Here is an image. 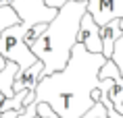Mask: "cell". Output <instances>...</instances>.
Segmentation results:
<instances>
[{
  "mask_svg": "<svg viewBox=\"0 0 123 118\" xmlns=\"http://www.w3.org/2000/svg\"><path fill=\"white\" fill-rule=\"evenodd\" d=\"M106 60L104 54L90 52L77 41L63 71L40 77L33 102L48 104L58 118H84L96 106L92 97L94 89H102L109 95L117 87L115 79H100V68Z\"/></svg>",
  "mask_w": 123,
  "mask_h": 118,
  "instance_id": "cell-1",
  "label": "cell"
},
{
  "mask_svg": "<svg viewBox=\"0 0 123 118\" xmlns=\"http://www.w3.org/2000/svg\"><path fill=\"white\" fill-rule=\"evenodd\" d=\"M88 13V0H71L58 8V15L46 25V29L33 39L29 48L42 60L44 75H52L63 71L73 54L77 44V33L81 27V19Z\"/></svg>",
  "mask_w": 123,
  "mask_h": 118,
  "instance_id": "cell-2",
  "label": "cell"
},
{
  "mask_svg": "<svg viewBox=\"0 0 123 118\" xmlns=\"http://www.w3.org/2000/svg\"><path fill=\"white\" fill-rule=\"evenodd\" d=\"M29 27L31 25H27V23H17V25L8 27L6 31H2L0 35V54L6 60H13L19 64V75H23L29 66L38 62V56L31 52V48L25 41Z\"/></svg>",
  "mask_w": 123,
  "mask_h": 118,
  "instance_id": "cell-3",
  "label": "cell"
},
{
  "mask_svg": "<svg viewBox=\"0 0 123 118\" xmlns=\"http://www.w3.org/2000/svg\"><path fill=\"white\" fill-rule=\"evenodd\" d=\"M11 6L17 10L21 23L38 25V23H50L58 15V8L48 6L46 0H13Z\"/></svg>",
  "mask_w": 123,
  "mask_h": 118,
  "instance_id": "cell-4",
  "label": "cell"
},
{
  "mask_svg": "<svg viewBox=\"0 0 123 118\" xmlns=\"http://www.w3.org/2000/svg\"><path fill=\"white\" fill-rule=\"evenodd\" d=\"M88 13L102 27L115 19H123V0H88Z\"/></svg>",
  "mask_w": 123,
  "mask_h": 118,
  "instance_id": "cell-5",
  "label": "cell"
},
{
  "mask_svg": "<svg viewBox=\"0 0 123 118\" xmlns=\"http://www.w3.org/2000/svg\"><path fill=\"white\" fill-rule=\"evenodd\" d=\"M77 41L84 44L90 52H96V54H102V37H100V25L92 19L90 13L84 15L81 19V27H79V33H77Z\"/></svg>",
  "mask_w": 123,
  "mask_h": 118,
  "instance_id": "cell-6",
  "label": "cell"
},
{
  "mask_svg": "<svg viewBox=\"0 0 123 118\" xmlns=\"http://www.w3.org/2000/svg\"><path fill=\"white\" fill-rule=\"evenodd\" d=\"M42 71H44V64H42V60H38L33 66H29L23 75H17V79H15V93L21 91V89H29V91H33L36 89V85H38L40 77H42Z\"/></svg>",
  "mask_w": 123,
  "mask_h": 118,
  "instance_id": "cell-7",
  "label": "cell"
},
{
  "mask_svg": "<svg viewBox=\"0 0 123 118\" xmlns=\"http://www.w3.org/2000/svg\"><path fill=\"white\" fill-rule=\"evenodd\" d=\"M123 33V27H121V19H115L106 23V25L100 27V37H102V54L106 58L113 56V46H115V39Z\"/></svg>",
  "mask_w": 123,
  "mask_h": 118,
  "instance_id": "cell-8",
  "label": "cell"
},
{
  "mask_svg": "<svg viewBox=\"0 0 123 118\" xmlns=\"http://www.w3.org/2000/svg\"><path fill=\"white\" fill-rule=\"evenodd\" d=\"M19 75V64L13 62V60H8V64L4 66V71H0V91L4 93L6 97H13L15 95V79Z\"/></svg>",
  "mask_w": 123,
  "mask_h": 118,
  "instance_id": "cell-9",
  "label": "cell"
},
{
  "mask_svg": "<svg viewBox=\"0 0 123 118\" xmlns=\"http://www.w3.org/2000/svg\"><path fill=\"white\" fill-rule=\"evenodd\" d=\"M17 23H21V19H19L17 10H15L11 4L0 6V35H2V31H6L8 27L17 25Z\"/></svg>",
  "mask_w": 123,
  "mask_h": 118,
  "instance_id": "cell-10",
  "label": "cell"
},
{
  "mask_svg": "<svg viewBox=\"0 0 123 118\" xmlns=\"http://www.w3.org/2000/svg\"><path fill=\"white\" fill-rule=\"evenodd\" d=\"M121 27H123V19H121ZM111 60L117 64V68H119V72H121V77H123V33L115 39V46H113V56H111Z\"/></svg>",
  "mask_w": 123,
  "mask_h": 118,
  "instance_id": "cell-11",
  "label": "cell"
},
{
  "mask_svg": "<svg viewBox=\"0 0 123 118\" xmlns=\"http://www.w3.org/2000/svg\"><path fill=\"white\" fill-rule=\"evenodd\" d=\"M36 116H38V104L36 102H31L29 106H25L19 112V118H36Z\"/></svg>",
  "mask_w": 123,
  "mask_h": 118,
  "instance_id": "cell-12",
  "label": "cell"
},
{
  "mask_svg": "<svg viewBox=\"0 0 123 118\" xmlns=\"http://www.w3.org/2000/svg\"><path fill=\"white\" fill-rule=\"evenodd\" d=\"M8 64V60L4 58V56H2V54H0V71H4V66Z\"/></svg>",
  "mask_w": 123,
  "mask_h": 118,
  "instance_id": "cell-13",
  "label": "cell"
},
{
  "mask_svg": "<svg viewBox=\"0 0 123 118\" xmlns=\"http://www.w3.org/2000/svg\"><path fill=\"white\" fill-rule=\"evenodd\" d=\"M13 0H0V6H6V4H11Z\"/></svg>",
  "mask_w": 123,
  "mask_h": 118,
  "instance_id": "cell-14",
  "label": "cell"
},
{
  "mask_svg": "<svg viewBox=\"0 0 123 118\" xmlns=\"http://www.w3.org/2000/svg\"><path fill=\"white\" fill-rule=\"evenodd\" d=\"M36 118H42V116H36Z\"/></svg>",
  "mask_w": 123,
  "mask_h": 118,
  "instance_id": "cell-15",
  "label": "cell"
},
{
  "mask_svg": "<svg viewBox=\"0 0 123 118\" xmlns=\"http://www.w3.org/2000/svg\"><path fill=\"white\" fill-rule=\"evenodd\" d=\"M0 118H2V116H0Z\"/></svg>",
  "mask_w": 123,
  "mask_h": 118,
  "instance_id": "cell-16",
  "label": "cell"
}]
</instances>
